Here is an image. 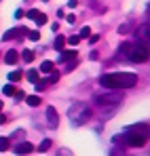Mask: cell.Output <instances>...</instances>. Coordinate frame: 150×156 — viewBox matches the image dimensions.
<instances>
[{
  "label": "cell",
  "instance_id": "1",
  "mask_svg": "<svg viewBox=\"0 0 150 156\" xmlns=\"http://www.w3.org/2000/svg\"><path fill=\"white\" fill-rule=\"evenodd\" d=\"M150 139V129L148 125H133L123 133V135H116L114 141H123L129 148H142L146 146V141Z\"/></svg>",
  "mask_w": 150,
  "mask_h": 156
},
{
  "label": "cell",
  "instance_id": "2",
  "mask_svg": "<svg viewBox=\"0 0 150 156\" xmlns=\"http://www.w3.org/2000/svg\"><path fill=\"white\" fill-rule=\"evenodd\" d=\"M100 84L106 89H131L137 84V76L133 72H112L100 78Z\"/></svg>",
  "mask_w": 150,
  "mask_h": 156
},
{
  "label": "cell",
  "instance_id": "3",
  "mask_svg": "<svg viewBox=\"0 0 150 156\" xmlns=\"http://www.w3.org/2000/svg\"><path fill=\"white\" fill-rule=\"evenodd\" d=\"M68 116H70V122H72L74 127H82V125H87V122L91 120L93 110L89 108V104H85V101H76V104H72V108L68 110Z\"/></svg>",
  "mask_w": 150,
  "mask_h": 156
},
{
  "label": "cell",
  "instance_id": "4",
  "mask_svg": "<svg viewBox=\"0 0 150 156\" xmlns=\"http://www.w3.org/2000/svg\"><path fill=\"white\" fill-rule=\"evenodd\" d=\"M123 53L129 57V61H133V63H142V61H146L150 57V51H148V47H146L144 42H142V44L125 42V44H123Z\"/></svg>",
  "mask_w": 150,
  "mask_h": 156
},
{
  "label": "cell",
  "instance_id": "5",
  "mask_svg": "<svg viewBox=\"0 0 150 156\" xmlns=\"http://www.w3.org/2000/svg\"><path fill=\"white\" fill-rule=\"evenodd\" d=\"M93 101L104 108V110H110L108 114H112V110H116L121 101H123V95H119V93H97L95 97H93Z\"/></svg>",
  "mask_w": 150,
  "mask_h": 156
},
{
  "label": "cell",
  "instance_id": "6",
  "mask_svg": "<svg viewBox=\"0 0 150 156\" xmlns=\"http://www.w3.org/2000/svg\"><path fill=\"white\" fill-rule=\"evenodd\" d=\"M25 34H27V30H25V27H13V30H9V32H4V36H2V40H13V38H24Z\"/></svg>",
  "mask_w": 150,
  "mask_h": 156
},
{
  "label": "cell",
  "instance_id": "7",
  "mask_svg": "<svg viewBox=\"0 0 150 156\" xmlns=\"http://www.w3.org/2000/svg\"><path fill=\"white\" fill-rule=\"evenodd\" d=\"M27 17H30L32 21H36L38 26H45V23H47V15L40 13V11H36V9H30V11H27Z\"/></svg>",
  "mask_w": 150,
  "mask_h": 156
},
{
  "label": "cell",
  "instance_id": "8",
  "mask_svg": "<svg viewBox=\"0 0 150 156\" xmlns=\"http://www.w3.org/2000/svg\"><path fill=\"white\" fill-rule=\"evenodd\" d=\"M13 150H15V154H30V152H34V146L30 141H19Z\"/></svg>",
  "mask_w": 150,
  "mask_h": 156
},
{
  "label": "cell",
  "instance_id": "9",
  "mask_svg": "<svg viewBox=\"0 0 150 156\" xmlns=\"http://www.w3.org/2000/svg\"><path fill=\"white\" fill-rule=\"evenodd\" d=\"M47 120H49V125L55 129L57 127V122H59V116H57V112H55V108L53 105H49L47 108Z\"/></svg>",
  "mask_w": 150,
  "mask_h": 156
},
{
  "label": "cell",
  "instance_id": "10",
  "mask_svg": "<svg viewBox=\"0 0 150 156\" xmlns=\"http://www.w3.org/2000/svg\"><path fill=\"white\" fill-rule=\"evenodd\" d=\"M19 61V53L15 51V49H11V51L4 53V63H9V66H15Z\"/></svg>",
  "mask_w": 150,
  "mask_h": 156
},
{
  "label": "cell",
  "instance_id": "11",
  "mask_svg": "<svg viewBox=\"0 0 150 156\" xmlns=\"http://www.w3.org/2000/svg\"><path fill=\"white\" fill-rule=\"evenodd\" d=\"M137 38L144 42V44H150V26H142L137 30Z\"/></svg>",
  "mask_w": 150,
  "mask_h": 156
},
{
  "label": "cell",
  "instance_id": "12",
  "mask_svg": "<svg viewBox=\"0 0 150 156\" xmlns=\"http://www.w3.org/2000/svg\"><path fill=\"white\" fill-rule=\"evenodd\" d=\"M72 59H76V51L72 49V51H59V61L61 63H68V61H72Z\"/></svg>",
  "mask_w": 150,
  "mask_h": 156
},
{
  "label": "cell",
  "instance_id": "13",
  "mask_svg": "<svg viewBox=\"0 0 150 156\" xmlns=\"http://www.w3.org/2000/svg\"><path fill=\"white\" fill-rule=\"evenodd\" d=\"M25 104L32 105V108H36V105L40 104V97H38V95H27V97H25Z\"/></svg>",
  "mask_w": 150,
  "mask_h": 156
},
{
  "label": "cell",
  "instance_id": "14",
  "mask_svg": "<svg viewBox=\"0 0 150 156\" xmlns=\"http://www.w3.org/2000/svg\"><path fill=\"white\" fill-rule=\"evenodd\" d=\"M25 78L36 84V82H38V70H27V72H25Z\"/></svg>",
  "mask_w": 150,
  "mask_h": 156
},
{
  "label": "cell",
  "instance_id": "15",
  "mask_svg": "<svg viewBox=\"0 0 150 156\" xmlns=\"http://www.w3.org/2000/svg\"><path fill=\"white\" fill-rule=\"evenodd\" d=\"M64 44H66V38H64V36H57V38H55V42H53L55 51H61V49H64Z\"/></svg>",
  "mask_w": 150,
  "mask_h": 156
},
{
  "label": "cell",
  "instance_id": "16",
  "mask_svg": "<svg viewBox=\"0 0 150 156\" xmlns=\"http://www.w3.org/2000/svg\"><path fill=\"white\" fill-rule=\"evenodd\" d=\"M51 70H53V61H42V63H40V72L49 74Z\"/></svg>",
  "mask_w": 150,
  "mask_h": 156
},
{
  "label": "cell",
  "instance_id": "17",
  "mask_svg": "<svg viewBox=\"0 0 150 156\" xmlns=\"http://www.w3.org/2000/svg\"><path fill=\"white\" fill-rule=\"evenodd\" d=\"M21 59L24 61H34V53L30 51V49H25V51H21Z\"/></svg>",
  "mask_w": 150,
  "mask_h": 156
},
{
  "label": "cell",
  "instance_id": "18",
  "mask_svg": "<svg viewBox=\"0 0 150 156\" xmlns=\"http://www.w3.org/2000/svg\"><path fill=\"white\" fill-rule=\"evenodd\" d=\"M21 76H24V74L17 70V72H11V74H9V80H11V82H19V80H21Z\"/></svg>",
  "mask_w": 150,
  "mask_h": 156
},
{
  "label": "cell",
  "instance_id": "19",
  "mask_svg": "<svg viewBox=\"0 0 150 156\" xmlns=\"http://www.w3.org/2000/svg\"><path fill=\"white\" fill-rule=\"evenodd\" d=\"M51 148V139H42V144L38 146V152H47Z\"/></svg>",
  "mask_w": 150,
  "mask_h": 156
},
{
  "label": "cell",
  "instance_id": "20",
  "mask_svg": "<svg viewBox=\"0 0 150 156\" xmlns=\"http://www.w3.org/2000/svg\"><path fill=\"white\" fill-rule=\"evenodd\" d=\"M9 144H11L9 137H0V152H4V150L9 148Z\"/></svg>",
  "mask_w": 150,
  "mask_h": 156
},
{
  "label": "cell",
  "instance_id": "21",
  "mask_svg": "<svg viewBox=\"0 0 150 156\" xmlns=\"http://www.w3.org/2000/svg\"><path fill=\"white\" fill-rule=\"evenodd\" d=\"M27 38L36 42V40H40V32H36V30H32V32H27Z\"/></svg>",
  "mask_w": 150,
  "mask_h": 156
},
{
  "label": "cell",
  "instance_id": "22",
  "mask_svg": "<svg viewBox=\"0 0 150 156\" xmlns=\"http://www.w3.org/2000/svg\"><path fill=\"white\" fill-rule=\"evenodd\" d=\"M2 93H4V95H15V87H13V84H6V87L2 89Z\"/></svg>",
  "mask_w": 150,
  "mask_h": 156
},
{
  "label": "cell",
  "instance_id": "23",
  "mask_svg": "<svg viewBox=\"0 0 150 156\" xmlns=\"http://www.w3.org/2000/svg\"><path fill=\"white\" fill-rule=\"evenodd\" d=\"M49 74H51V76L47 78V80H49V82H57V80H59V72H53V70H51Z\"/></svg>",
  "mask_w": 150,
  "mask_h": 156
},
{
  "label": "cell",
  "instance_id": "24",
  "mask_svg": "<svg viewBox=\"0 0 150 156\" xmlns=\"http://www.w3.org/2000/svg\"><path fill=\"white\" fill-rule=\"evenodd\" d=\"M89 34H91V30H89V27H82V30H80V34H78V36H80V38H87V36H89Z\"/></svg>",
  "mask_w": 150,
  "mask_h": 156
},
{
  "label": "cell",
  "instance_id": "25",
  "mask_svg": "<svg viewBox=\"0 0 150 156\" xmlns=\"http://www.w3.org/2000/svg\"><path fill=\"white\" fill-rule=\"evenodd\" d=\"M78 40H80V36H70L66 42H70V44H78Z\"/></svg>",
  "mask_w": 150,
  "mask_h": 156
},
{
  "label": "cell",
  "instance_id": "26",
  "mask_svg": "<svg viewBox=\"0 0 150 156\" xmlns=\"http://www.w3.org/2000/svg\"><path fill=\"white\" fill-rule=\"evenodd\" d=\"M24 97H25L24 91H15V99H24Z\"/></svg>",
  "mask_w": 150,
  "mask_h": 156
},
{
  "label": "cell",
  "instance_id": "27",
  "mask_svg": "<svg viewBox=\"0 0 150 156\" xmlns=\"http://www.w3.org/2000/svg\"><path fill=\"white\" fill-rule=\"evenodd\" d=\"M66 19H68V23H74V21H76V17H74V15H68Z\"/></svg>",
  "mask_w": 150,
  "mask_h": 156
},
{
  "label": "cell",
  "instance_id": "28",
  "mask_svg": "<svg viewBox=\"0 0 150 156\" xmlns=\"http://www.w3.org/2000/svg\"><path fill=\"white\" fill-rule=\"evenodd\" d=\"M4 120H6V118H4V116L0 114V125H4Z\"/></svg>",
  "mask_w": 150,
  "mask_h": 156
},
{
  "label": "cell",
  "instance_id": "29",
  "mask_svg": "<svg viewBox=\"0 0 150 156\" xmlns=\"http://www.w3.org/2000/svg\"><path fill=\"white\" fill-rule=\"evenodd\" d=\"M146 9H148V15H150V4H148V6H146Z\"/></svg>",
  "mask_w": 150,
  "mask_h": 156
}]
</instances>
